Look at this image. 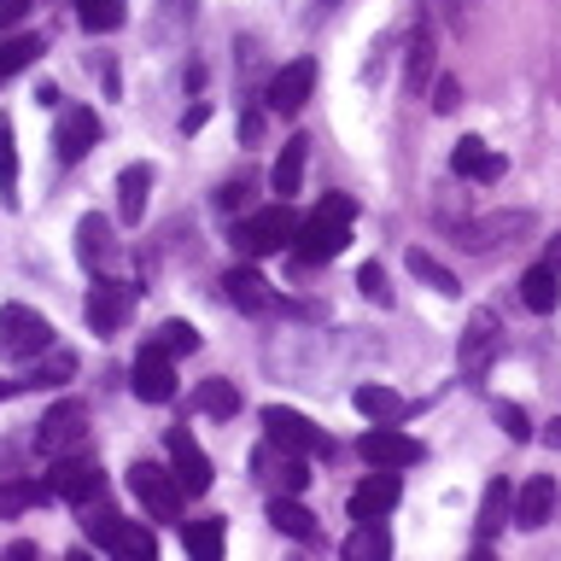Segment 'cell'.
<instances>
[{
    "instance_id": "cell-1",
    "label": "cell",
    "mask_w": 561,
    "mask_h": 561,
    "mask_svg": "<svg viewBox=\"0 0 561 561\" xmlns=\"http://www.w3.org/2000/svg\"><path fill=\"white\" fill-rule=\"evenodd\" d=\"M351 217H357V205H351L345 193H328V199L316 205L305 222H298L293 257H298V263H328V257H340L345 245H351Z\"/></svg>"
},
{
    "instance_id": "cell-2",
    "label": "cell",
    "mask_w": 561,
    "mask_h": 561,
    "mask_svg": "<svg viewBox=\"0 0 561 561\" xmlns=\"http://www.w3.org/2000/svg\"><path fill=\"white\" fill-rule=\"evenodd\" d=\"M53 351V322L30 305H0V357L7 363H35Z\"/></svg>"
},
{
    "instance_id": "cell-3",
    "label": "cell",
    "mask_w": 561,
    "mask_h": 561,
    "mask_svg": "<svg viewBox=\"0 0 561 561\" xmlns=\"http://www.w3.org/2000/svg\"><path fill=\"white\" fill-rule=\"evenodd\" d=\"M88 538H94L105 556H123V561H152L158 556V538L140 520H123L117 508H100V515L88 508Z\"/></svg>"
},
{
    "instance_id": "cell-4",
    "label": "cell",
    "mask_w": 561,
    "mask_h": 561,
    "mask_svg": "<svg viewBox=\"0 0 561 561\" xmlns=\"http://www.w3.org/2000/svg\"><path fill=\"white\" fill-rule=\"evenodd\" d=\"M129 491H135V503L147 508L152 520H182V480H175V468H158V462H135L129 468Z\"/></svg>"
},
{
    "instance_id": "cell-5",
    "label": "cell",
    "mask_w": 561,
    "mask_h": 561,
    "mask_svg": "<svg viewBox=\"0 0 561 561\" xmlns=\"http://www.w3.org/2000/svg\"><path fill=\"white\" fill-rule=\"evenodd\" d=\"M293 234H298V217L287 210V199L234 222V245H240V252H252V257H270V252H280V245H293Z\"/></svg>"
},
{
    "instance_id": "cell-6",
    "label": "cell",
    "mask_w": 561,
    "mask_h": 561,
    "mask_svg": "<svg viewBox=\"0 0 561 561\" xmlns=\"http://www.w3.org/2000/svg\"><path fill=\"white\" fill-rule=\"evenodd\" d=\"M35 450H42L47 462L88 450V410L82 403H59V410H47L42 421H35Z\"/></svg>"
},
{
    "instance_id": "cell-7",
    "label": "cell",
    "mask_w": 561,
    "mask_h": 561,
    "mask_svg": "<svg viewBox=\"0 0 561 561\" xmlns=\"http://www.w3.org/2000/svg\"><path fill=\"white\" fill-rule=\"evenodd\" d=\"M263 433H270V445H280V450H298V456H333V438L316 427L310 415L280 410V403H270V410H263Z\"/></svg>"
},
{
    "instance_id": "cell-8",
    "label": "cell",
    "mask_w": 561,
    "mask_h": 561,
    "mask_svg": "<svg viewBox=\"0 0 561 561\" xmlns=\"http://www.w3.org/2000/svg\"><path fill=\"white\" fill-rule=\"evenodd\" d=\"M47 485H53V497L88 508L105 491V473H100V462H88V456L77 450V456H59V462L47 468Z\"/></svg>"
},
{
    "instance_id": "cell-9",
    "label": "cell",
    "mask_w": 561,
    "mask_h": 561,
    "mask_svg": "<svg viewBox=\"0 0 561 561\" xmlns=\"http://www.w3.org/2000/svg\"><path fill=\"white\" fill-rule=\"evenodd\" d=\"M129 310H135V293L123 287V280H112V275H100L94 287H88V305H82V316H88V328L100 333V340H112V333L129 322Z\"/></svg>"
},
{
    "instance_id": "cell-10",
    "label": "cell",
    "mask_w": 561,
    "mask_h": 561,
    "mask_svg": "<svg viewBox=\"0 0 561 561\" xmlns=\"http://www.w3.org/2000/svg\"><path fill=\"white\" fill-rule=\"evenodd\" d=\"M357 450H363L368 468H415L421 462V445L410 433H398V421H375V427L357 438Z\"/></svg>"
},
{
    "instance_id": "cell-11",
    "label": "cell",
    "mask_w": 561,
    "mask_h": 561,
    "mask_svg": "<svg viewBox=\"0 0 561 561\" xmlns=\"http://www.w3.org/2000/svg\"><path fill=\"white\" fill-rule=\"evenodd\" d=\"M129 386H135V398L140 403H170L175 398V357H170V351L164 345H140V357H135V368H129Z\"/></svg>"
},
{
    "instance_id": "cell-12",
    "label": "cell",
    "mask_w": 561,
    "mask_h": 561,
    "mask_svg": "<svg viewBox=\"0 0 561 561\" xmlns=\"http://www.w3.org/2000/svg\"><path fill=\"white\" fill-rule=\"evenodd\" d=\"M170 468H175V480H182L187 497H205L210 491V456L199 450V438L187 427H170Z\"/></svg>"
},
{
    "instance_id": "cell-13",
    "label": "cell",
    "mask_w": 561,
    "mask_h": 561,
    "mask_svg": "<svg viewBox=\"0 0 561 561\" xmlns=\"http://www.w3.org/2000/svg\"><path fill=\"white\" fill-rule=\"evenodd\" d=\"M59 158L65 164H82L88 152H94V140H100V117H94V105H59Z\"/></svg>"
},
{
    "instance_id": "cell-14",
    "label": "cell",
    "mask_w": 561,
    "mask_h": 561,
    "mask_svg": "<svg viewBox=\"0 0 561 561\" xmlns=\"http://www.w3.org/2000/svg\"><path fill=\"white\" fill-rule=\"evenodd\" d=\"M398 497H403L398 468H375L357 491H351V520H380V515H392Z\"/></svg>"
},
{
    "instance_id": "cell-15",
    "label": "cell",
    "mask_w": 561,
    "mask_h": 561,
    "mask_svg": "<svg viewBox=\"0 0 561 561\" xmlns=\"http://www.w3.org/2000/svg\"><path fill=\"white\" fill-rule=\"evenodd\" d=\"M497 351H503L497 316H491V310H480V316L468 322V333H462V375H468V380H480L485 368H491V357H497Z\"/></svg>"
},
{
    "instance_id": "cell-16",
    "label": "cell",
    "mask_w": 561,
    "mask_h": 561,
    "mask_svg": "<svg viewBox=\"0 0 561 561\" xmlns=\"http://www.w3.org/2000/svg\"><path fill=\"white\" fill-rule=\"evenodd\" d=\"M450 170L462 175V182H503V152H491L480 135H468V140H456V152H450Z\"/></svg>"
},
{
    "instance_id": "cell-17",
    "label": "cell",
    "mask_w": 561,
    "mask_h": 561,
    "mask_svg": "<svg viewBox=\"0 0 561 561\" xmlns=\"http://www.w3.org/2000/svg\"><path fill=\"white\" fill-rule=\"evenodd\" d=\"M310 88H316V59H293L270 77V105L275 112H298L310 100Z\"/></svg>"
},
{
    "instance_id": "cell-18",
    "label": "cell",
    "mask_w": 561,
    "mask_h": 561,
    "mask_svg": "<svg viewBox=\"0 0 561 561\" xmlns=\"http://www.w3.org/2000/svg\"><path fill=\"white\" fill-rule=\"evenodd\" d=\"M526 228H533V217H526V210H503V217L462 222L456 234H462V245H468V252H491L497 240H515V234H526Z\"/></svg>"
},
{
    "instance_id": "cell-19",
    "label": "cell",
    "mask_w": 561,
    "mask_h": 561,
    "mask_svg": "<svg viewBox=\"0 0 561 561\" xmlns=\"http://www.w3.org/2000/svg\"><path fill=\"white\" fill-rule=\"evenodd\" d=\"M222 293H228V305L245 310V316H270L275 310V293H270V280H263L257 270H228Z\"/></svg>"
},
{
    "instance_id": "cell-20",
    "label": "cell",
    "mask_w": 561,
    "mask_h": 561,
    "mask_svg": "<svg viewBox=\"0 0 561 561\" xmlns=\"http://www.w3.org/2000/svg\"><path fill=\"white\" fill-rule=\"evenodd\" d=\"M550 515H556V480L550 473H533V480L515 491V526L533 533V526H543Z\"/></svg>"
},
{
    "instance_id": "cell-21",
    "label": "cell",
    "mask_w": 561,
    "mask_h": 561,
    "mask_svg": "<svg viewBox=\"0 0 561 561\" xmlns=\"http://www.w3.org/2000/svg\"><path fill=\"white\" fill-rule=\"evenodd\" d=\"M152 182H158L152 164H129V170L117 175V217H123V222H140V217H147Z\"/></svg>"
},
{
    "instance_id": "cell-22",
    "label": "cell",
    "mask_w": 561,
    "mask_h": 561,
    "mask_svg": "<svg viewBox=\"0 0 561 561\" xmlns=\"http://www.w3.org/2000/svg\"><path fill=\"white\" fill-rule=\"evenodd\" d=\"M520 305L538 310V316H550L561 305V270L556 263H533V270L520 275Z\"/></svg>"
},
{
    "instance_id": "cell-23",
    "label": "cell",
    "mask_w": 561,
    "mask_h": 561,
    "mask_svg": "<svg viewBox=\"0 0 561 561\" xmlns=\"http://www.w3.org/2000/svg\"><path fill=\"white\" fill-rule=\"evenodd\" d=\"M503 526H515V485L508 480H491L485 485V503H480V533H503Z\"/></svg>"
},
{
    "instance_id": "cell-24",
    "label": "cell",
    "mask_w": 561,
    "mask_h": 561,
    "mask_svg": "<svg viewBox=\"0 0 561 561\" xmlns=\"http://www.w3.org/2000/svg\"><path fill=\"white\" fill-rule=\"evenodd\" d=\"M77 257L88 263V270H105V263H112V228H105V217L77 222Z\"/></svg>"
},
{
    "instance_id": "cell-25",
    "label": "cell",
    "mask_w": 561,
    "mask_h": 561,
    "mask_svg": "<svg viewBox=\"0 0 561 561\" xmlns=\"http://www.w3.org/2000/svg\"><path fill=\"white\" fill-rule=\"evenodd\" d=\"M123 18H129V0H77V24L88 35H112L123 30Z\"/></svg>"
},
{
    "instance_id": "cell-26",
    "label": "cell",
    "mask_w": 561,
    "mask_h": 561,
    "mask_svg": "<svg viewBox=\"0 0 561 561\" xmlns=\"http://www.w3.org/2000/svg\"><path fill=\"white\" fill-rule=\"evenodd\" d=\"M351 403H357L368 421H403V415H410V403H403L392 386H357V392H351Z\"/></svg>"
},
{
    "instance_id": "cell-27",
    "label": "cell",
    "mask_w": 561,
    "mask_h": 561,
    "mask_svg": "<svg viewBox=\"0 0 561 561\" xmlns=\"http://www.w3.org/2000/svg\"><path fill=\"white\" fill-rule=\"evenodd\" d=\"M47 497H53V485H47V480H7V485H0V520L24 515V508L47 503Z\"/></svg>"
},
{
    "instance_id": "cell-28",
    "label": "cell",
    "mask_w": 561,
    "mask_h": 561,
    "mask_svg": "<svg viewBox=\"0 0 561 561\" xmlns=\"http://www.w3.org/2000/svg\"><path fill=\"white\" fill-rule=\"evenodd\" d=\"M392 556V538H386L380 520H357V533L345 538V561H380Z\"/></svg>"
},
{
    "instance_id": "cell-29",
    "label": "cell",
    "mask_w": 561,
    "mask_h": 561,
    "mask_svg": "<svg viewBox=\"0 0 561 561\" xmlns=\"http://www.w3.org/2000/svg\"><path fill=\"white\" fill-rule=\"evenodd\" d=\"M298 182H305V140H287L280 158H275V170H270V187L280 193V199H293Z\"/></svg>"
},
{
    "instance_id": "cell-30",
    "label": "cell",
    "mask_w": 561,
    "mask_h": 561,
    "mask_svg": "<svg viewBox=\"0 0 561 561\" xmlns=\"http://www.w3.org/2000/svg\"><path fill=\"white\" fill-rule=\"evenodd\" d=\"M270 520H275V533H287V538H316V515L293 497V491L270 503Z\"/></svg>"
},
{
    "instance_id": "cell-31",
    "label": "cell",
    "mask_w": 561,
    "mask_h": 561,
    "mask_svg": "<svg viewBox=\"0 0 561 561\" xmlns=\"http://www.w3.org/2000/svg\"><path fill=\"white\" fill-rule=\"evenodd\" d=\"M193 403H199V415H210V421H234L240 392H234V380H205L199 392H193Z\"/></svg>"
},
{
    "instance_id": "cell-32",
    "label": "cell",
    "mask_w": 561,
    "mask_h": 561,
    "mask_svg": "<svg viewBox=\"0 0 561 561\" xmlns=\"http://www.w3.org/2000/svg\"><path fill=\"white\" fill-rule=\"evenodd\" d=\"M410 275H415V280H427V287H433V293H445V298L462 293V287H456V275H450L433 252H421V245H410Z\"/></svg>"
},
{
    "instance_id": "cell-33",
    "label": "cell",
    "mask_w": 561,
    "mask_h": 561,
    "mask_svg": "<svg viewBox=\"0 0 561 561\" xmlns=\"http://www.w3.org/2000/svg\"><path fill=\"white\" fill-rule=\"evenodd\" d=\"M35 53H42V35H12V42H0V82H12L24 65H35Z\"/></svg>"
},
{
    "instance_id": "cell-34",
    "label": "cell",
    "mask_w": 561,
    "mask_h": 561,
    "mask_svg": "<svg viewBox=\"0 0 561 561\" xmlns=\"http://www.w3.org/2000/svg\"><path fill=\"white\" fill-rule=\"evenodd\" d=\"M182 543H187V556L217 561V556H222V520H193L187 533H182Z\"/></svg>"
},
{
    "instance_id": "cell-35",
    "label": "cell",
    "mask_w": 561,
    "mask_h": 561,
    "mask_svg": "<svg viewBox=\"0 0 561 561\" xmlns=\"http://www.w3.org/2000/svg\"><path fill=\"white\" fill-rule=\"evenodd\" d=\"M0 199L18 205V140L7 117H0Z\"/></svg>"
},
{
    "instance_id": "cell-36",
    "label": "cell",
    "mask_w": 561,
    "mask_h": 561,
    "mask_svg": "<svg viewBox=\"0 0 561 561\" xmlns=\"http://www.w3.org/2000/svg\"><path fill=\"white\" fill-rule=\"evenodd\" d=\"M158 345H164L170 357H187V351H199V328L193 322H164L158 328Z\"/></svg>"
},
{
    "instance_id": "cell-37",
    "label": "cell",
    "mask_w": 561,
    "mask_h": 561,
    "mask_svg": "<svg viewBox=\"0 0 561 561\" xmlns=\"http://www.w3.org/2000/svg\"><path fill=\"white\" fill-rule=\"evenodd\" d=\"M70 375H77V357H70V351H53V363L35 368V375H24L18 386H59V380H70Z\"/></svg>"
},
{
    "instance_id": "cell-38",
    "label": "cell",
    "mask_w": 561,
    "mask_h": 561,
    "mask_svg": "<svg viewBox=\"0 0 561 561\" xmlns=\"http://www.w3.org/2000/svg\"><path fill=\"white\" fill-rule=\"evenodd\" d=\"M491 415H497V427H503L508 438H533V421H526L520 403H491Z\"/></svg>"
},
{
    "instance_id": "cell-39",
    "label": "cell",
    "mask_w": 561,
    "mask_h": 561,
    "mask_svg": "<svg viewBox=\"0 0 561 561\" xmlns=\"http://www.w3.org/2000/svg\"><path fill=\"white\" fill-rule=\"evenodd\" d=\"M357 287H363V298H375V305H392V287H386V270H380V263H363V270H357Z\"/></svg>"
},
{
    "instance_id": "cell-40",
    "label": "cell",
    "mask_w": 561,
    "mask_h": 561,
    "mask_svg": "<svg viewBox=\"0 0 561 561\" xmlns=\"http://www.w3.org/2000/svg\"><path fill=\"white\" fill-rule=\"evenodd\" d=\"M193 7H199V0H164V24H158V35L187 30V24H193Z\"/></svg>"
},
{
    "instance_id": "cell-41",
    "label": "cell",
    "mask_w": 561,
    "mask_h": 561,
    "mask_svg": "<svg viewBox=\"0 0 561 561\" xmlns=\"http://www.w3.org/2000/svg\"><path fill=\"white\" fill-rule=\"evenodd\" d=\"M427 70H433V42H427V35H415V42H410V88H421Z\"/></svg>"
},
{
    "instance_id": "cell-42",
    "label": "cell",
    "mask_w": 561,
    "mask_h": 561,
    "mask_svg": "<svg viewBox=\"0 0 561 561\" xmlns=\"http://www.w3.org/2000/svg\"><path fill=\"white\" fill-rule=\"evenodd\" d=\"M462 105V82L456 77H438V88H433V112H456Z\"/></svg>"
},
{
    "instance_id": "cell-43",
    "label": "cell",
    "mask_w": 561,
    "mask_h": 561,
    "mask_svg": "<svg viewBox=\"0 0 561 561\" xmlns=\"http://www.w3.org/2000/svg\"><path fill=\"white\" fill-rule=\"evenodd\" d=\"M30 12V0H0V24H18Z\"/></svg>"
},
{
    "instance_id": "cell-44",
    "label": "cell",
    "mask_w": 561,
    "mask_h": 561,
    "mask_svg": "<svg viewBox=\"0 0 561 561\" xmlns=\"http://www.w3.org/2000/svg\"><path fill=\"white\" fill-rule=\"evenodd\" d=\"M240 135H245V140H263V117H257V112H245V123H240Z\"/></svg>"
},
{
    "instance_id": "cell-45",
    "label": "cell",
    "mask_w": 561,
    "mask_h": 561,
    "mask_svg": "<svg viewBox=\"0 0 561 561\" xmlns=\"http://www.w3.org/2000/svg\"><path fill=\"white\" fill-rule=\"evenodd\" d=\"M543 438H550V445L561 450V421H556V427H550V433H543Z\"/></svg>"
},
{
    "instance_id": "cell-46",
    "label": "cell",
    "mask_w": 561,
    "mask_h": 561,
    "mask_svg": "<svg viewBox=\"0 0 561 561\" xmlns=\"http://www.w3.org/2000/svg\"><path fill=\"white\" fill-rule=\"evenodd\" d=\"M7 392H18V380H0V398H7Z\"/></svg>"
}]
</instances>
